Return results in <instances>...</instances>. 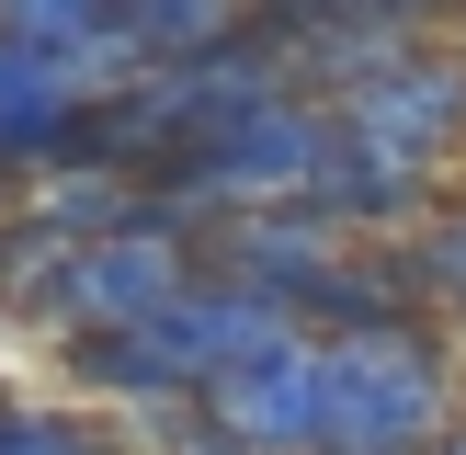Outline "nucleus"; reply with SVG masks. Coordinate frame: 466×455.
<instances>
[{
    "mask_svg": "<svg viewBox=\"0 0 466 455\" xmlns=\"http://www.w3.org/2000/svg\"><path fill=\"white\" fill-rule=\"evenodd\" d=\"M330 136H341L330 91H308V80L250 91V103L217 114L171 171H148V205H159V217H182V228H217V217H239V205H308Z\"/></svg>",
    "mask_w": 466,
    "mask_h": 455,
    "instance_id": "nucleus-1",
    "label": "nucleus"
},
{
    "mask_svg": "<svg viewBox=\"0 0 466 455\" xmlns=\"http://www.w3.org/2000/svg\"><path fill=\"white\" fill-rule=\"evenodd\" d=\"M330 364V444L364 455H432V432L466 410V341L444 318H387V330L319 341Z\"/></svg>",
    "mask_w": 466,
    "mask_h": 455,
    "instance_id": "nucleus-2",
    "label": "nucleus"
},
{
    "mask_svg": "<svg viewBox=\"0 0 466 455\" xmlns=\"http://www.w3.org/2000/svg\"><path fill=\"white\" fill-rule=\"evenodd\" d=\"M330 103H341V126H353V136L399 148L410 171L466 182V46H455V35H421L410 57H387L376 80L330 91Z\"/></svg>",
    "mask_w": 466,
    "mask_h": 455,
    "instance_id": "nucleus-3",
    "label": "nucleus"
},
{
    "mask_svg": "<svg viewBox=\"0 0 466 455\" xmlns=\"http://www.w3.org/2000/svg\"><path fill=\"white\" fill-rule=\"evenodd\" d=\"M194 273H205V228H182V217L148 205V217L114 228V239H80L68 296H57V330H46V341H68V330H137V318H159Z\"/></svg>",
    "mask_w": 466,
    "mask_h": 455,
    "instance_id": "nucleus-4",
    "label": "nucleus"
},
{
    "mask_svg": "<svg viewBox=\"0 0 466 455\" xmlns=\"http://www.w3.org/2000/svg\"><path fill=\"white\" fill-rule=\"evenodd\" d=\"M205 421H217L228 444H250V455H319L330 444V364H319V341L296 330L285 353L217 376L205 387Z\"/></svg>",
    "mask_w": 466,
    "mask_h": 455,
    "instance_id": "nucleus-5",
    "label": "nucleus"
},
{
    "mask_svg": "<svg viewBox=\"0 0 466 455\" xmlns=\"http://www.w3.org/2000/svg\"><path fill=\"white\" fill-rule=\"evenodd\" d=\"M148 330H159V353L182 364V387H194V399H205V387H217V376H239V364L285 353V341L308 330V318H296V308H273L262 285H228V273H194V285H182L171 308L148 318Z\"/></svg>",
    "mask_w": 466,
    "mask_h": 455,
    "instance_id": "nucleus-6",
    "label": "nucleus"
},
{
    "mask_svg": "<svg viewBox=\"0 0 466 455\" xmlns=\"http://www.w3.org/2000/svg\"><path fill=\"white\" fill-rule=\"evenodd\" d=\"M341 228L319 217V205H239V217L205 228V273H228V285H262L273 308H308V285L330 273Z\"/></svg>",
    "mask_w": 466,
    "mask_h": 455,
    "instance_id": "nucleus-7",
    "label": "nucleus"
},
{
    "mask_svg": "<svg viewBox=\"0 0 466 455\" xmlns=\"http://www.w3.org/2000/svg\"><path fill=\"white\" fill-rule=\"evenodd\" d=\"M80 114H91V68H80V57L0 35V159H12L23 182L57 171V148H68V126H80Z\"/></svg>",
    "mask_w": 466,
    "mask_h": 455,
    "instance_id": "nucleus-8",
    "label": "nucleus"
},
{
    "mask_svg": "<svg viewBox=\"0 0 466 455\" xmlns=\"http://www.w3.org/2000/svg\"><path fill=\"white\" fill-rule=\"evenodd\" d=\"M250 23V0H114V35L91 46V91H114V80H148V68H182V57H205V46H228Z\"/></svg>",
    "mask_w": 466,
    "mask_h": 455,
    "instance_id": "nucleus-9",
    "label": "nucleus"
},
{
    "mask_svg": "<svg viewBox=\"0 0 466 455\" xmlns=\"http://www.w3.org/2000/svg\"><path fill=\"white\" fill-rule=\"evenodd\" d=\"M308 341H341V330H387V318H421V273H410L399 239H341L330 273L308 285Z\"/></svg>",
    "mask_w": 466,
    "mask_h": 455,
    "instance_id": "nucleus-10",
    "label": "nucleus"
},
{
    "mask_svg": "<svg viewBox=\"0 0 466 455\" xmlns=\"http://www.w3.org/2000/svg\"><path fill=\"white\" fill-rule=\"evenodd\" d=\"M0 455H137L126 421L91 399H68V387H12L0 376Z\"/></svg>",
    "mask_w": 466,
    "mask_h": 455,
    "instance_id": "nucleus-11",
    "label": "nucleus"
},
{
    "mask_svg": "<svg viewBox=\"0 0 466 455\" xmlns=\"http://www.w3.org/2000/svg\"><path fill=\"white\" fill-rule=\"evenodd\" d=\"M68 262H80V239H57V228H35L23 205H0V318L12 330H57V296H68Z\"/></svg>",
    "mask_w": 466,
    "mask_h": 455,
    "instance_id": "nucleus-12",
    "label": "nucleus"
},
{
    "mask_svg": "<svg viewBox=\"0 0 466 455\" xmlns=\"http://www.w3.org/2000/svg\"><path fill=\"white\" fill-rule=\"evenodd\" d=\"M12 205L35 228H57V239H114V228L148 217V182H137V171H35Z\"/></svg>",
    "mask_w": 466,
    "mask_h": 455,
    "instance_id": "nucleus-13",
    "label": "nucleus"
},
{
    "mask_svg": "<svg viewBox=\"0 0 466 455\" xmlns=\"http://www.w3.org/2000/svg\"><path fill=\"white\" fill-rule=\"evenodd\" d=\"M399 250H410V273H421V318H444V330L466 341V182L410 228Z\"/></svg>",
    "mask_w": 466,
    "mask_h": 455,
    "instance_id": "nucleus-14",
    "label": "nucleus"
},
{
    "mask_svg": "<svg viewBox=\"0 0 466 455\" xmlns=\"http://www.w3.org/2000/svg\"><path fill=\"white\" fill-rule=\"evenodd\" d=\"M0 35L57 46V57H91V46L114 35V0H0Z\"/></svg>",
    "mask_w": 466,
    "mask_h": 455,
    "instance_id": "nucleus-15",
    "label": "nucleus"
},
{
    "mask_svg": "<svg viewBox=\"0 0 466 455\" xmlns=\"http://www.w3.org/2000/svg\"><path fill=\"white\" fill-rule=\"evenodd\" d=\"M432 455H466V410H455V421H444V432H432Z\"/></svg>",
    "mask_w": 466,
    "mask_h": 455,
    "instance_id": "nucleus-16",
    "label": "nucleus"
},
{
    "mask_svg": "<svg viewBox=\"0 0 466 455\" xmlns=\"http://www.w3.org/2000/svg\"><path fill=\"white\" fill-rule=\"evenodd\" d=\"M12 194H23V171H12V159H0V205H12Z\"/></svg>",
    "mask_w": 466,
    "mask_h": 455,
    "instance_id": "nucleus-17",
    "label": "nucleus"
},
{
    "mask_svg": "<svg viewBox=\"0 0 466 455\" xmlns=\"http://www.w3.org/2000/svg\"><path fill=\"white\" fill-rule=\"evenodd\" d=\"M285 12H341V0H285Z\"/></svg>",
    "mask_w": 466,
    "mask_h": 455,
    "instance_id": "nucleus-18",
    "label": "nucleus"
},
{
    "mask_svg": "<svg viewBox=\"0 0 466 455\" xmlns=\"http://www.w3.org/2000/svg\"><path fill=\"white\" fill-rule=\"evenodd\" d=\"M444 35H455V46H466V0H455V23H444Z\"/></svg>",
    "mask_w": 466,
    "mask_h": 455,
    "instance_id": "nucleus-19",
    "label": "nucleus"
},
{
    "mask_svg": "<svg viewBox=\"0 0 466 455\" xmlns=\"http://www.w3.org/2000/svg\"><path fill=\"white\" fill-rule=\"evenodd\" d=\"M319 455H364V444H319Z\"/></svg>",
    "mask_w": 466,
    "mask_h": 455,
    "instance_id": "nucleus-20",
    "label": "nucleus"
}]
</instances>
